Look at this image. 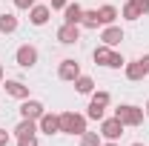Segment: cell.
Masks as SVG:
<instances>
[{
  "label": "cell",
  "instance_id": "obj_1",
  "mask_svg": "<svg viewBox=\"0 0 149 146\" xmlns=\"http://www.w3.org/2000/svg\"><path fill=\"white\" fill-rule=\"evenodd\" d=\"M60 132L63 135H83L86 132V117L83 115H77V112H63L60 115Z\"/></svg>",
  "mask_w": 149,
  "mask_h": 146
},
{
  "label": "cell",
  "instance_id": "obj_2",
  "mask_svg": "<svg viewBox=\"0 0 149 146\" xmlns=\"http://www.w3.org/2000/svg\"><path fill=\"white\" fill-rule=\"evenodd\" d=\"M143 115H146V112L138 109V106H132V103H123V106L115 109V117H118L123 126H141V123H143Z\"/></svg>",
  "mask_w": 149,
  "mask_h": 146
},
{
  "label": "cell",
  "instance_id": "obj_3",
  "mask_svg": "<svg viewBox=\"0 0 149 146\" xmlns=\"http://www.w3.org/2000/svg\"><path fill=\"white\" fill-rule=\"evenodd\" d=\"M106 106H109V92H92V100H89V112H86V117H92V120H103V117H106Z\"/></svg>",
  "mask_w": 149,
  "mask_h": 146
},
{
  "label": "cell",
  "instance_id": "obj_4",
  "mask_svg": "<svg viewBox=\"0 0 149 146\" xmlns=\"http://www.w3.org/2000/svg\"><path fill=\"white\" fill-rule=\"evenodd\" d=\"M123 129L126 126H123L115 115H112V117H103V120H100V138H103V140H118V138L123 135Z\"/></svg>",
  "mask_w": 149,
  "mask_h": 146
},
{
  "label": "cell",
  "instance_id": "obj_5",
  "mask_svg": "<svg viewBox=\"0 0 149 146\" xmlns=\"http://www.w3.org/2000/svg\"><path fill=\"white\" fill-rule=\"evenodd\" d=\"M57 77H60V80H69V83H74V80L80 77V63H77V60H72V57L60 60V66H57Z\"/></svg>",
  "mask_w": 149,
  "mask_h": 146
},
{
  "label": "cell",
  "instance_id": "obj_6",
  "mask_svg": "<svg viewBox=\"0 0 149 146\" xmlns=\"http://www.w3.org/2000/svg\"><path fill=\"white\" fill-rule=\"evenodd\" d=\"M15 60H17L20 69H32V66L37 63V49H35V46H29V43H23L17 52H15Z\"/></svg>",
  "mask_w": 149,
  "mask_h": 146
},
{
  "label": "cell",
  "instance_id": "obj_7",
  "mask_svg": "<svg viewBox=\"0 0 149 146\" xmlns=\"http://www.w3.org/2000/svg\"><path fill=\"white\" fill-rule=\"evenodd\" d=\"M37 129L43 135H57L60 132V115H52V112H43L40 120H37Z\"/></svg>",
  "mask_w": 149,
  "mask_h": 146
},
{
  "label": "cell",
  "instance_id": "obj_8",
  "mask_svg": "<svg viewBox=\"0 0 149 146\" xmlns=\"http://www.w3.org/2000/svg\"><path fill=\"white\" fill-rule=\"evenodd\" d=\"M43 103L40 100H32V97H26L23 103H20V117H29V120H40V115H43Z\"/></svg>",
  "mask_w": 149,
  "mask_h": 146
},
{
  "label": "cell",
  "instance_id": "obj_9",
  "mask_svg": "<svg viewBox=\"0 0 149 146\" xmlns=\"http://www.w3.org/2000/svg\"><path fill=\"white\" fill-rule=\"evenodd\" d=\"M49 17H52V9L43 6V3H35V6L29 9V20H32V26H46Z\"/></svg>",
  "mask_w": 149,
  "mask_h": 146
},
{
  "label": "cell",
  "instance_id": "obj_10",
  "mask_svg": "<svg viewBox=\"0 0 149 146\" xmlns=\"http://www.w3.org/2000/svg\"><path fill=\"white\" fill-rule=\"evenodd\" d=\"M57 40L66 43V46H69V43H77V40H80V26H74V23H63V26L57 29Z\"/></svg>",
  "mask_w": 149,
  "mask_h": 146
},
{
  "label": "cell",
  "instance_id": "obj_11",
  "mask_svg": "<svg viewBox=\"0 0 149 146\" xmlns=\"http://www.w3.org/2000/svg\"><path fill=\"white\" fill-rule=\"evenodd\" d=\"M100 40H103V43H106V46H118V43H120V40H123V29H120V26H115V23H112V26H106V29H103V32H100Z\"/></svg>",
  "mask_w": 149,
  "mask_h": 146
},
{
  "label": "cell",
  "instance_id": "obj_12",
  "mask_svg": "<svg viewBox=\"0 0 149 146\" xmlns=\"http://www.w3.org/2000/svg\"><path fill=\"white\" fill-rule=\"evenodd\" d=\"M6 83V95L9 97H17V100H26L29 97V86L20 83V80H3Z\"/></svg>",
  "mask_w": 149,
  "mask_h": 146
},
{
  "label": "cell",
  "instance_id": "obj_13",
  "mask_svg": "<svg viewBox=\"0 0 149 146\" xmlns=\"http://www.w3.org/2000/svg\"><path fill=\"white\" fill-rule=\"evenodd\" d=\"M80 20H83V6H77V3H66V9H63V23H74V26H80Z\"/></svg>",
  "mask_w": 149,
  "mask_h": 146
},
{
  "label": "cell",
  "instance_id": "obj_14",
  "mask_svg": "<svg viewBox=\"0 0 149 146\" xmlns=\"http://www.w3.org/2000/svg\"><path fill=\"white\" fill-rule=\"evenodd\" d=\"M40 129H37V120H29V117H23L17 126H15V135L17 138H29V135H37Z\"/></svg>",
  "mask_w": 149,
  "mask_h": 146
},
{
  "label": "cell",
  "instance_id": "obj_15",
  "mask_svg": "<svg viewBox=\"0 0 149 146\" xmlns=\"http://www.w3.org/2000/svg\"><path fill=\"white\" fill-rule=\"evenodd\" d=\"M123 69H126V77H129V80H143V77H146L143 63H141V60H132V63H126Z\"/></svg>",
  "mask_w": 149,
  "mask_h": 146
},
{
  "label": "cell",
  "instance_id": "obj_16",
  "mask_svg": "<svg viewBox=\"0 0 149 146\" xmlns=\"http://www.w3.org/2000/svg\"><path fill=\"white\" fill-rule=\"evenodd\" d=\"M12 32H17V17L15 15H0V35H12Z\"/></svg>",
  "mask_w": 149,
  "mask_h": 146
},
{
  "label": "cell",
  "instance_id": "obj_17",
  "mask_svg": "<svg viewBox=\"0 0 149 146\" xmlns=\"http://www.w3.org/2000/svg\"><path fill=\"white\" fill-rule=\"evenodd\" d=\"M112 52H115V49H112V46H106V43H103V46H97V49L92 52L95 63H100V66H109V57H112Z\"/></svg>",
  "mask_w": 149,
  "mask_h": 146
},
{
  "label": "cell",
  "instance_id": "obj_18",
  "mask_svg": "<svg viewBox=\"0 0 149 146\" xmlns=\"http://www.w3.org/2000/svg\"><path fill=\"white\" fill-rule=\"evenodd\" d=\"M97 15H100V23H103V26H112V23L118 20V9L106 3V6H100V9H97Z\"/></svg>",
  "mask_w": 149,
  "mask_h": 146
},
{
  "label": "cell",
  "instance_id": "obj_19",
  "mask_svg": "<svg viewBox=\"0 0 149 146\" xmlns=\"http://www.w3.org/2000/svg\"><path fill=\"white\" fill-rule=\"evenodd\" d=\"M80 26H86V29H97V26H103L100 23V15H97V9H83V20H80Z\"/></svg>",
  "mask_w": 149,
  "mask_h": 146
},
{
  "label": "cell",
  "instance_id": "obj_20",
  "mask_svg": "<svg viewBox=\"0 0 149 146\" xmlns=\"http://www.w3.org/2000/svg\"><path fill=\"white\" fill-rule=\"evenodd\" d=\"M74 89L80 92V95H92L95 92V80L89 77V74H80V77L74 80Z\"/></svg>",
  "mask_w": 149,
  "mask_h": 146
},
{
  "label": "cell",
  "instance_id": "obj_21",
  "mask_svg": "<svg viewBox=\"0 0 149 146\" xmlns=\"http://www.w3.org/2000/svg\"><path fill=\"white\" fill-rule=\"evenodd\" d=\"M100 143H103L100 132H83L80 135V146H100Z\"/></svg>",
  "mask_w": 149,
  "mask_h": 146
},
{
  "label": "cell",
  "instance_id": "obj_22",
  "mask_svg": "<svg viewBox=\"0 0 149 146\" xmlns=\"http://www.w3.org/2000/svg\"><path fill=\"white\" fill-rule=\"evenodd\" d=\"M120 66H126L123 55H120V52H112V57H109V66H106V69H120Z\"/></svg>",
  "mask_w": 149,
  "mask_h": 146
},
{
  "label": "cell",
  "instance_id": "obj_23",
  "mask_svg": "<svg viewBox=\"0 0 149 146\" xmlns=\"http://www.w3.org/2000/svg\"><path fill=\"white\" fill-rule=\"evenodd\" d=\"M123 17L126 20H141V12H138L132 3H126V6H123Z\"/></svg>",
  "mask_w": 149,
  "mask_h": 146
},
{
  "label": "cell",
  "instance_id": "obj_24",
  "mask_svg": "<svg viewBox=\"0 0 149 146\" xmlns=\"http://www.w3.org/2000/svg\"><path fill=\"white\" fill-rule=\"evenodd\" d=\"M129 3L141 12V17H143V15H149V0H129Z\"/></svg>",
  "mask_w": 149,
  "mask_h": 146
},
{
  "label": "cell",
  "instance_id": "obj_25",
  "mask_svg": "<svg viewBox=\"0 0 149 146\" xmlns=\"http://www.w3.org/2000/svg\"><path fill=\"white\" fill-rule=\"evenodd\" d=\"M17 146H37V138L29 135V138H17Z\"/></svg>",
  "mask_w": 149,
  "mask_h": 146
},
{
  "label": "cell",
  "instance_id": "obj_26",
  "mask_svg": "<svg viewBox=\"0 0 149 146\" xmlns=\"http://www.w3.org/2000/svg\"><path fill=\"white\" fill-rule=\"evenodd\" d=\"M35 3H37V0H15V6H17V9H23V12H29Z\"/></svg>",
  "mask_w": 149,
  "mask_h": 146
},
{
  "label": "cell",
  "instance_id": "obj_27",
  "mask_svg": "<svg viewBox=\"0 0 149 146\" xmlns=\"http://www.w3.org/2000/svg\"><path fill=\"white\" fill-rule=\"evenodd\" d=\"M66 3H72V0H52V12H57V9H66Z\"/></svg>",
  "mask_w": 149,
  "mask_h": 146
},
{
  "label": "cell",
  "instance_id": "obj_28",
  "mask_svg": "<svg viewBox=\"0 0 149 146\" xmlns=\"http://www.w3.org/2000/svg\"><path fill=\"white\" fill-rule=\"evenodd\" d=\"M0 146H9V132L6 129H0Z\"/></svg>",
  "mask_w": 149,
  "mask_h": 146
},
{
  "label": "cell",
  "instance_id": "obj_29",
  "mask_svg": "<svg viewBox=\"0 0 149 146\" xmlns=\"http://www.w3.org/2000/svg\"><path fill=\"white\" fill-rule=\"evenodd\" d=\"M141 63H143V72L149 74V55H143V57H141Z\"/></svg>",
  "mask_w": 149,
  "mask_h": 146
},
{
  "label": "cell",
  "instance_id": "obj_30",
  "mask_svg": "<svg viewBox=\"0 0 149 146\" xmlns=\"http://www.w3.org/2000/svg\"><path fill=\"white\" fill-rule=\"evenodd\" d=\"M100 146H118V140H106V143H100Z\"/></svg>",
  "mask_w": 149,
  "mask_h": 146
},
{
  "label": "cell",
  "instance_id": "obj_31",
  "mask_svg": "<svg viewBox=\"0 0 149 146\" xmlns=\"http://www.w3.org/2000/svg\"><path fill=\"white\" fill-rule=\"evenodd\" d=\"M3 80H6V74H3V63H0V83H3Z\"/></svg>",
  "mask_w": 149,
  "mask_h": 146
},
{
  "label": "cell",
  "instance_id": "obj_32",
  "mask_svg": "<svg viewBox=\"0 0 149 146\" xmlns=\"http://www.w3.org/2000/svg\"><path fill=\"white\" fill-rule=\"evenodd\" d=\"M146 117H149V100H146Z\"/></svg>",
  "mask_w": 149,
  "mask_h": 146
},
{
  "label": "cell",
  "instance_id": "obj_33",
  "mask_svg": "<svg viewBox=\"0 0 149 146\" xmlns=\"http://www.w3.org/2000/svg\"><path fill=\"white\" fill-rule=\"evenodd\" d=\"M132 146H143V143H132Z\"/></svg>",
  "mask_w": 149,
  "mask_h": 146
}]
</instances>
